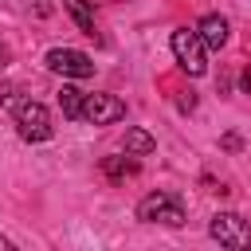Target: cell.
Returning <instances> with one entry per match:
<instances>
[{"label":"cell","instance_id":"1","mask_svg":"<svg viewBox=\"0 0 251 251\" xmlns=\"http://www.w3.org/2000/svg\"><path fill=\"white\" fill-rule=\"evenodd\" d=\"M0 102L12 110V118H16V133H20L24 141L39 145V141H47V137L55 133L51 114H47V106H43V102H35V98H12V90H4V98H0Z\"/></svg>","mask_w":251,"mask_h":251},{"label":"cell","instance_id":"2","mask_svg":"<svg viewBox=\"0 0 251 251\" xmlns=\"http://www.w3.org/2000/svg\"><path fill=\"white\" fill-rule=\"evenodd\" d=\"M137 220L141 224H165V227H180L184 224V204L173 192H149L137 200Z\"/></svg>","mask_w":251,"mask_h":251},{"label":"cell","instance_id":"3","mask_svg":"<svg viewBox=\"0 0 251 251\" xmlns=\"http://www.w3.org/2000/svg\"><path fill=\"white\" fill-rule=\"evenodd\" d=\"M173 55H176L180 71L192 75V78L208 71V47H204V39H200L196 27H176L173 31Z\"/></svg>","mask_w":251,"mask_h":251},{"label":"cell","instance_id":"4","mask_svg":"<svg viewBox=\"0 0 251 251\" xmlns=\"http://www.w3.org/2000/svg\"><path fill=\"white\" fill-rule=\"evenodd\" d=\"M208 235L231 251H247L251 247V224L239 216V212H216L208 220Z\"/></svg>","mask_w":251,"mask_h":251},{"label":"cell","instance_id":"5","mask_svg":"<svg viewBox=\"0 0 251 251\" xmlns=\"http://www.w3.org/2000/svg\"><path fill=\"white\" fill-rule=\"evenodd\" d=\"M43 63H47V71H55L63 78H90L94 75V59L86 51H75V47H51L43 55Z\"/></svg>","mask_w":251,"mask_h":251},{"label":"cell","instance_id":"6","mask_svg":"<svg viewBox=\"0 0 251 251\" xmlns=\"http://www.w3.org/2000/svg\"><path fill=\"white\" fill-rule=\"evenodd\" d=\"M126 118V102L118 94H86L82 98V122L90 126H114Z\"/></svg>","mask_w":251,"mask_h":251},{"label":"cell","instance_id":"7","mask_svg":"<svg viewBox=\"0 0 251 251\" xmlns=\"http://www.w3.org/2000/svg\"><path fill=\"white\" fill-rule=\"evenodd\" d=\"M196 31H200V39H204V47H208V51H220V47L227 43V31H231V27H227V20H224V16H216V12H212V16H204V20L196 24Z\"/></svg>","mask_w":251,"mask_h":251},{"label":"cell","instance_id":"8","mask_svg":"<svg viewBox=\"0 0 251 251\" xmlns=\"http://www.w3.org/2000/svg\"><path fill=\"white\" fill-rule=\"evenodd\" d=\"M102 173H106V180L122 184L126 176L137 173V161H133V153H126V157H102Z\"/></svg>","mask_w":251,"mask_h":251},{"label":"cell","instance_id":"9","mask_svg":"<svg viewBox=\"0 0 251 251\" xmlns=\"http://www.w3.org/2000/svg\"><path fill=\"white\" fill-rule=\"evenodd\" d=\"M63 8H67L71 20L78 24V31L94 39V12H90V0H63Z\"/></svg>","mask_w":251,"mask_h":251},{"label":"cell","instance_id":"10","mask_svg":"<svg viewBox=\"0 0 251 251\" xmlns=\"http://www.w3.org/2000/svg\"><path fill=\"white\" fill-rule=\"evenodd\" d=\"M82 90H75V86H63L59 90V110H63V118H71V122H82Z\"/></svg>","mask_w":251,"mask_h":251},{"label":"cell","instance_id":"11","mask_svg":"<svg viewBox=\"0 0 251 251\" xmlns=\"http://www.w3.org/2000/svg\"><path fill=\"white\" fill-rule=\"evenodd\" d=\"M126 153H133V157H145V153H153L157 149V141H153V133L149 129H126Z\"/></svg>","mask_w":251,"mask_h":251},{"label":"cell","instance_id":"12","mask_svg":"<svg viewBox=\"0 0 251 251\" xmlns=\"http://www.w3.org/2000/svg\"><path fill=\"white\" fill-rule=\"evenodd\" d=\"M220 145H224L227 153H239V149H243V137H239V133H224V137H220Z\"/></svg>","mask_w":251,"mask_h":251},{"label":"cell","instance_id":"13","mask_svg":"<svg viewBox=\"0 0 251 251\" xmlns=\"http://www.w3.org/2000/svg\"><path fill=\"white\" fill-rule=\"evenodd\" d=\"M176 106H180V110H188V114H192V110H196V94H192V90H188V94H180V102H176Z\"/></svg>","mask_w":251,"mask_h":251},{"label":"cell","instance_id":"14","mask_svg":"<svg viewBox=\"0 0 251 251\" xmlns=\"http://www.w3.org/2000/svg\"><path fill=\"white\" fill-rule=\"evenodd\" d=\"M239 90H243V94H251V67L239 75Z\"/></svg>","mask_w":251,"mask_h":251},{"label":"cell","instance_id":"15","mask_svg":"<svg viewBox=\"0 0 251 251\" xmlns=\"http://www.w3.org/2000/svg\"><path fill=\"white\" fill-rule=\"evenodd\" d=\"M0 251H12V239L8 235H0Z\"/></svg>","mask_w":251,"mask_h":251},{"label":"cell","instance_id":"16","mask_svg":"<svg viewBox=\"0 0 251 251\" xmlns=\"http://www.w3.org/2000/svg\"><path fill=\"white\" fill-rule=\"evenodd\" d=\"M4 55H8V51H4V43H0V59H4Z\"/></svg>","mask_w":251,"mask_h":251}]
</instances>
